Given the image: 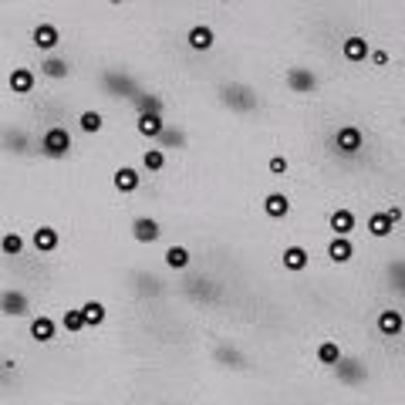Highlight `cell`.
Listing matches in <instances>:
<instances>
[{
	"mask_svg": "<svg viewBox=\"0 0 405 405\" xmlns=\"http://www.w3.org/2000/svg\"><path fill=\"white\" fill-rule=\"evenodd\" d=\"M41 152L51 155V159L68 155V152H71V132H68V129H61V125L48 129V132H44V138H41Z\"/></svg>",
	"mask_w": 405,
	"mask_h": 405,
	"instance_id": "6da1fadb",
	"label": "cell"
},
{
	"mask_svg": "<svg viewBox=\"0 0 405 405\" xmlns=\"http://www.w3.org/2000/svg\"><path fill=\"white\" fill-rule=\"evenodd\" d=\"M362 145H365V135H362V129H355V125H341V129L334 132V149H338V152L355 155Z\"/></svg>",
	"mask_w": 405,
	"mask_h": 405,
	"instance_id": "7a4b0ae2",
	"label": "cell"
},
{
	"mask_svg": "<svg viewBox=\"0 0 405 405\" xmlns=\"http://www.w3.org/2000/svg\"><path fill=\"white\" fill-rule=\"evenodd\" d=\"M0 311L7 318H24L31 311V301H27L24 290H0Z\"/></svg>",
	"mask_w": 405,
	"mask_h": 405,
	"instance_id": "3957f363",
	"label": "cell"
},
{
	"mask_svg": "<svg viewBox=\"0 0 405 405\" xmlns=\"http://www.w3.org/2000/svg\"><path fill=\"white\" fill-rule=\"evenodd\" d=\"M287 88L294 92V95H308V92L318 88V78H314V71H308V68H290L287 71Z\"/></svg>",
	"mask_w": 405,
	"mask_h": 405,
	"instance_id": "277c9868",
	"label": "cell"
},
{
	"mask_svg": "<svg viewBox=\"0 0 405 405\" xmlns=\"http://www.w3.org/2000/svg\"><path fill=\"white\" fill-rule=\"evenodd\" d=\"M159 223H155L152 216H135L132 220V236L138 240V243H152V240H159Z\"/></svg>",
	"mask_w": 405,
	"mask_h": 405,
	"instance_id": "5b68a950",
	"label": "cell"
},
{
	"mask_svg": "<svg viewBox=\"0 0 405 405\" xmlns=\"http://www.w3.org/2000/svg\"><path fill=\"white\" fill-rule=\"evenodd\" d=\"M31 41H34V48H41V51H55V48H58V41H61V34H58V27H55V24H38V27H34V34H31Z\"/></svg>",
	"mask_w": 405,
	"mask_h": 405,
	"instance_id": "8992f818",
	"label": "cell"
},
{
	"mask_svg": "<svg viewBox=\"0 0 405 405\" xmlns=\"http://www.w3.org/2000/svg\"><path fill=\"white\" fill-rule=\"evenodd\" d=\"M186 41H190V48H193V51H210L213 41H216V34H213L210 24H196V27H190Z\"/></svg>",
	"mask_w": 405,
	"mask_h": 405,
	"instance_id": "52a82bcc",
	"label": "cell"
},
{
	"mask_svg": "<svg viewBox=\"0 0 405 405\" xmlns=\"http://www.w3.org/2000/svg\"><path fill=\"white\" fill-rule=\"evenodd\" d=\"M7 85H10L14 95H31V88H34V71H31V68H14L10 78H7Z\"/></svg>",
	"mask_w": 405,
	"mask_h": 405,
	"instance_id": "ba28073f",
	"label": "cell"
},
{
	"mask_svg": "<svg viewBox=\"0 0 405 405\" xmlns=\"http://www.w3.org/2000/svg\"><path fill=\"white\" fill-rule=\"evenodd\" d=\"M55 331H58V325H55V318H48V314H41V318H34V321H31V338H34V341H41V345L55 341Z\"/></svg>",
	"mask_w": 405,
	"mask_h": 405,
	"instance_id": "9c48e42d",
	"label": "cell"
},
{
	"mask_svg": "<svg viewBox=\"0 0 405 405\" xmlns=\"http://www.w3.org/2000/svg\"><path fill=\"white\" fill-rule=\"evenodd\" d=\"M81 321H85V328H98V325H105V318H108V311L101 301H85L81 304Z\"/></svg>",
	"mask_w": 405,
	"mask_h": 405,
	"instance_id": "30bf717a",
	"label": "cell"
},
{
	"mask_svg": "<svg viewBox=\"0 0 405 405\" xmlns=\"http://www.w3.org/2000/svg\"><path fill=\"white\" fill-rule=\"evenodd\" d=\"M162 132H166L162 115H155V112H142V115H138V135H145V138H162Z\"/></svg>",
	"mask_w": 405,
	"mask_h": 405,
	"instance_id": "8fae6325",
	"label": "cell"
},
{
	"mask_svg": "<svg viewBox=\"0 0 405 405\" xmlns=\"http://www.w3.org/2000/svg\"><path fill=\"white\" fill-rule=\"evenodd\" d=\"M264 213H267L270 220H284L290 213V199L284 193H267L264 196Z\"/></svg>",
	"mask_w": 405,
	"mask_h": 405,
	"instance_id": "7c38bea8",
	"label": "cell"
},
{
	"mask_svg": "<svg viewBox=\"0 0 405 405\" xmlns=\"http://www.w3.org/2000/svg\"><path fill=\"white\" fill-rule=\"evenodd\" d=\"M112 183H115V190L118 193H135V190H138V183H142V176L135 173L132 166H122V169H115V179H112Z\"/></svg>",
	"mask_w": 405,
	"mask_h": 405,
	"instance_id": "4fadbf2b",
	"label": "cell"
},
{
	"mask_svg": "<svg viewBox=\"0 0 405 405\" xmlns=\"http://www.w3.org/2000/svg\"><path fill=\"white\" fill-rule=\"evenodd\" d=\"M402 311H382L378 314V331L385 334V338H399L402 334Z\"/></svg>",
	"mask_w": 405,
	"mask_h": 405,
	"instance_id": "5bb4252c",
	"label": "cell"
},
{
	"mask_svg": "<svg viewBox=\"0 0 405 405\" xmlns=\"http://www.w3.org/2000/svg\"><path fill=\"white\" fill-rule=\"evenodd\" d=\"M31 243H34V250H41V253L58 250V230H55V227H38L34 236H31Z\"/></svg>",
	"mask_w": 405,
	"mask_h": 405,
	"instance_id": "9a60e30c",
	"label": "cell"
},
{
	"mask_svg": "<svg viewBox=\"0 0 405 405\" xmlns=\"http://www.w3.org/2000/svg\"><path fill=\"white\" fill-rule=\"evenodd\" d=\"M328 257L334 260V264H348V260L355 257V247H351V240H348V236H331Z\"/></svg>",
	"mask_w": 405,
	"mask_h": 405,
	"instance_id": "2e32d148",
	"label": "cell"
},
{
	"mask_svg": "<svg viewBox=\"0 0 405 405\" xmlns=\"http://www.w3.org/2000/svg\"><path fill=\"white\" fill-rule=\"evenodd\" d=\"M308 264H311V253L304 250V247H297V243H294V247L284 250V267H287L290 273H301Z\"/></svg>",
	"mask_w": 405,
	"mask_h": 405,
	"instance_id": "e0dca14e",
	"label": "cell"
},
{
	"mask_svg": "<svg viewBox=\"0 0 405 405\" xmlns=\"http://www.w3.org/2000/svg\"><path fill=\"white\" fill-rule=\"evenodd\" d=\"M341 55H345V61H351V64L365 61L368 58V41L365 38H348L345 44H341Z\"/></svg>",
	"mask_w": 405,
	"mask_h": 405,
	"instance_id": "ac0fdd59",
	"label": "cell"
},
{
	"mask_svg": "<svg viewBox=\"0 0 405 405\" xmlns=\"http://www.w3.org/2000/svg\"><path fill=\"white\" fill-rule=\"evenodd\" d=\"M331 230H334V236H348V233L355 230V213L351 210H334L331 213Z\"/></svg>",
	"mask_w": 405,
	"mask_h": 405,
	"instance_id": "d6986e66",
	"label": "cell"
},
{
	"mask_svg": "<svg viewBox=\"0 0 405 405\" xmlns=\"http://www.w3.org/2000/svg\"><path fill=\"white\" fill-rule=\"evenodd\" d=\"M318 362H321V365H338V362H341L338 341H321V345H318Z\"/></svg>",
	"mask_w": 405,
	"mask_h": 405,
	"instance_id": "ffe728a7",
	"label": "cell"
},
{
	"mask_svg": "<svg viewBox=\"0 0 405 405\" xmlns=\"http://www.w3.org/2000/svg\"><path fill=\"white\" fill-rule=\"evenodd\" d=\"M368 233H371V236H388V233H392V223H388L385 213H371V216H368Z\"/></svg>",
	"mask_w": 405,
	"mask_h": 405,
	"instance_id": "44dd1931",
	"label": "cell"
},
{
	"mask_svg": "<svg viewBox=\"0 0 405 405\" xmlns=\"http://www.w3.org/2000/svg\"><path fill=\"white\" fill-rule=\"evenodd\" d=\"M166 264L173 270L190 267V250H186V247H169V250H166Z\"/></svg>",
	"mask_w": 405,
	"mask_h": 405,
	"instance_id": "7402d4cb",
	"label": "cell"
},
{
	"mask_svg": "<svg viewBox=\"0 0 405 405\" xmlns=\"http://www.w3.org/2000/svg\"><path fill=\"white\" fill-rule=\"evenodd\" d=\"M78 122H81V132H101V125H105V118H101V112H92V108H88V112H81V118H78Z\"/></svg>",
	"mask_w": 405,
	"mask_h": 405,
	"instance_id": "603a6c76",
	"label": "cell"
},
{
	"mask_svg": "<svg viewBox=\"0 0 405 405\" xmlns=\"http://www.w3.org/2000/svg\"><path fill=\"white\" fill-rule=\"evenodd\" d=\"M142 166H145L149 173L166 169V152H162V149H145V155H142Z\"/></svg>",
	"mask_w": 405,
	"mask_h": 405,
	"instance_id": "cb8c5ba5",
	"label": "cell"
},
{
	"mask_svg": "<svg viewBox=\"0 0 405 405\" xmlns=\"http://www.w3.org/2000/svg\"><path fill=\"white\" fill-rule=\"evenodd\" d=\"M41 75H48V78H68V61L48 58L44 64H41Z\"/></svg>",
	"mask_w": 405,
	"mask_h": 405,
	"instance_id": "d4e9b609",
	"label": "cell"
},
{
	"mask_svg": "<svg viewBox=\"0 0 405 405\" xmlns=\"http://www.w3.org/2000/svg\"><path fill=\"white\" fill-rule=\"evenodd\" d=\"M0 250L7 253V257H17L24 250V240H20V233H3L0 236Z\"/></svg>",
	"mask_w": 405,
	"mask_h": 405,
	"instance_id": "484cf974",
	"label": "cell"
},
{
	"mask_svg": "<svg viewBox=\"0 0 405 405\" xmlns=\"http://www.w3.org/2000/svg\"><path fill=\"white\" fill-rule=\"evenodd\" d=\"M61 325H64V331H71V334H78V331H85V321H81V311H64V318H61Z\"/></svg>",
	"mask_w": 405,
	"mask_h": 405,
	"instance_id": "4316f807",
	"label": "cell"
},
{
	"mask_svg": "<svg viewBox=\"0 0 405 405\" xmlns=\"http://www.w3.org/2000/svg\"><path fill=\"white\" fill-rule=\"evenodd\" d=\"M270 173L284 176V173H287V159H284V155H273V159H270Z\"/></svg>",
	"mask_w": 405,
	"mask_h": 405,
	"instance_id": "83f0119b",
	"label": "cell"
},
{
	"mask_svg": "<svg viewBox=\"0 0 405 405\" xmlns=\"http://www.w3.org/2000/svg\"><path fill=\"white\" fill-rule=\"evenodd\" d=\"M385 216H388V223H392V227H395V223H399V220H402V210H399V206H392V210H385Z\"/></svg>",
	"mask_w": 405,
	"mask_h": 405,
	"instance_id": "f1b7e54d",
	"label": "cell"
},
{
	"mask_svg": "<svg viewBox=\"0 0 405 405\" xmlns=\"http://www.w3.org/2000/svg\"><path fill=\"white\" fill-rule=\"evenodd\" d=\"M371 61L382 68V64H388V55H385V51H375V55H371Z\"/></svg>",
	"mask_w": 405,
	"mask_h": 405,
	"instance_id": "f546056e",
	"label": "cell"
}]
</instances>
